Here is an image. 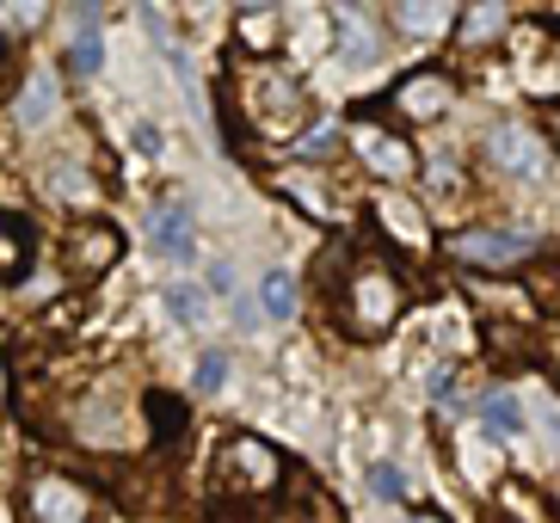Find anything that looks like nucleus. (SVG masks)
<instances>
[{
  "label": "nucleus",
  "instance_id": "obj_1",
  "mask_svg": "<svg viewBox=\"0 0 560 523\" xmlns=\"http://www.w3.org/2000/svg\"><path fill=\"white\" fill-rule=\"evenodd\" d=\"M487 161H493L499 173H511V179H542L548 142L529 130V124L505 117V124H493V130H487Z\"/></svg>",
  "mask_w": 560,
  "mask_h": 523
},
{
  "label": "nucleus",
  "instance_id": "obj_2",
  "mask_svg": "<svg viewBox=\"0 0 560 523\" xmlns=\"http://www.w3.org/2000/svg\"><path fill=\"white\" fill-rule=\"evenodd\" d=\"M149 234L166 259H191V253H198V234H191V210H185V204H161V210L149 216Z\"/></svg>",
  "mask_w": 560,
  "mask_h": 523
},
{
  "label": "nucleus",
  "instance_id": "obj_3",
  "mask_svg": "<svg viewBox=\"0 0 560 523\" xmlns=\"http://www.w3.org/2000/svg\"><path fill=\"white\" fill-rule=\"evenodd\" d=\"M517 253H529V234L480 229V234H462L456 241V259H475V265H511Z\"/></svg>",
  "mask_w": 560,
  "mask_h": 523
},
{
  "label": "nucleus",
  "instance_id": "obj_4",
  "mask_svg": "<svg viewBox=\"0 0 560 523\" xmlns=\"http://www.w3.org/2000/svg\"><path fill=\"white\" fill-rule=\"evenodd\" d=\"M37 523H86V492L68 487V480H37V499H32Z\"/></svg>",
  "mask_w": 560,
  "mask_h": 523
},
{
  "label": "nucleus",
  "instance_id": "obj_5",
  "mask_svg": "<svg viewBox=\"0 0 560 523\" xmlns=\"http://www.w3.org/2000/svg\"><path fill=\"white\" fill-rule=\"evenodd\" d=\"M395 309H400L395 278H382V271H370V278L358 283V321H363V327H388V321H395Z\"/></svg>",
  "mask_w": 560,
  "mask_h": 523
},
{
  "label": "nucleus",
  "instance_id": "obj_6",
  "mask_svg": "<svg viewBox=\"0 0 560 523\" xmlns=\"http://www.w3.org/2000/svg\"><path fill=\"white\" fill-rule=\"evenodd\" d=\"M358 154L376 166V173H388V179H400V173L412 166L407 142H395V136H382V130H358Z\"/></svg>",
  "mask_w": 560,
  "mask_h": 523
},
{
  "label": "nucleus",
  "instance_id": "obj_7",
  "mask_svg": "<svg viewBox=\"0 0 560 523\" xmlns=\"http://www.w3.org/2000/svg\"><path fill=\"white\" fill-rule=\"evenodd\" d=\"M444 105H450V81H438V74H412L400 86V112L407 117H438Z\"/></svg>",
  "mask_w": 560,
  "mask_h": 523
},
{
  "label": "nucleus",
  "instance_id": "obj_8",
  "mask_svg": "<svg viewBox=\"0 0 560 523\" xmlns=\"http://www.w3.org/2000/svg\"><path fill=\"white\" fill-rule=\"evenodd\" d=\"M480 426L493 431V438H517V431H524V407H517L505 388L480 394Z\"/></svg>",
  "mask_w": 560,
  "mask_h": 523
},
{
  "label": "nucleus",
  "instance_id": "obj_9",
  "mask_svg": "<svg viewBox=\"0 0 560 523\" xmlns=\"http://www.w3.org/2000/svg\"><path fill=\"white\" fill-rule=\"evenodd\" d=\"M50 117H56V81L50 74H32V81H25V98H19V124L37 130V124H50Z\"/></svg>",
  "mask_w": 560,
  "mask_h": 523
},
{
  "label": "nucleus",
  "instance_id": "obj_10",
  "mask_svg": "<svg viewBox=\"0 0 560 523\" xmlns=\"http://www.w3.org/2000/svg\"><path fill=\"white\" fill-rule=\"evenodd\" d=\"M166 314H173L179 327H203V321H210V295H203L198 283H173V290H166Z\"/></svg>",
  "mask_w": 560,
  "mask_h": 523
},
{
  "label": "nucleus",
  "instance_id": "obj_11",
  "mask_svg": "<svg viewBox=\"0 0 560 523\" xmlns=\"http://www.w3.org/2000/svg\"><path fill=\"white\" fill-rule=\"evenodd\" d=\"M462 468H468V480H475V487H487V480L499 475V450H493V438H468V443H462Z\"/></svg>",
  "mask_w": 560,
  "mask_h": 523
},
{
  "label": "nucleus",
  "instance_id": "obj_12",
  "mask_svg": "<svg viewBox=\"0 0 560 523\" xmlns=\"http://www.w3.org/2000/svg\"><path fill=\"white\" fill-rule=\"evenodd\" d=\"M259 295H265V314H271V321H290V314H296V278H290V271H271V278L259 283Z\"/></svg>",
  "mask_w": 560,
  "mask_h": 523
},
{
  "label": "nucleus",
  "instance_id": "obj_13",
  "mask_svg": "<svg viewBox=\"0 0 560 523\" xmlns=\"http://www.w3.org/2000/svg\"><path fill=\"white\" fill-rule=\"evenodd\" d=\"M339 37H346V56H351V62H370V56H376V37H370V25H363L351 7L339 13Z\"/></svg>",
  "mask_w": 560,
  "mask_h": 523
},
{
  "label": "nucleus",
  "instance_id": "obj_14",
  "mask_svg": "<svg viewBox=\"0 0 560 523\" xmlns=\"http://www.w3.org/2000/svg\"><path fill=\"white\" fill-rule=\"evenodd\" d=\"M400 25H407V32H444L450 25V7H400Z\"/></svg>",
  "mask_w": 560,
  "mask_h": 523
},
{
  "label": "nucleus",
  "instance_id": "obj_15",
  "mask_svg": "<svg viewBox=\"0 0 560 523\" xmlns=\"http://www.w3.org/2000/svg\"><path fill=\"white\" fill-rule=\"evenodd\" d=\"M222 376H229V358H222V351H203L191 388H198V394H215V388H222Z\"/></svg>",
  "mask_w": 560,
  "mask_h": 523
},
{
  "label": "nucleus",
  "instance_id": "obj_16",
  "mask_svg": "<svg viewBox=\"0 0 560 523\" xmlns=\"http://www.w3.org/2000/svg\"><path fill=\"white\" fill-rule=\"evenodd\" d=\"M370 487H376V499H400V492H407V475H400L395 462H376V468H370Z\"/></svg>",
  "mask_w": 560,
  "mask_h": 523
},
{
  "label": "nucleus",
  "instance_id": "obj_17",
  "mask_svg": "<svg viewBox=\"0 0 560 523\" xmlns=\"http://www.w3.org/2000/svg\"><path fill=\"white\" fill-rule=\"evenodd\" d=\"M100 62H105L100 32H81V37H74V68H81V74H100Z\"/></svg>",
  "mask_w": 560,
  "mask_h": 523
},
{
  "label": "nucleus",
  "instance_id": "obj_18",
  "mask_svg": "<svg viewBox=\"0 0 560 523\" xmlns=\"http://www.w3.org/2000/svg\"><path fill=\"white\" fill-rule=\"evenodd\" d=\"M382 216H388V222L407 234V241H425V229H419V216H412L407 204H395V197H388V204H382Z\"/></svg>",
  "mask_w": 560,
  "mask_h": 523
},
{
  "label": "nucleus",
  "instance_id": "obj_19",
  "mask_svg": "<svg viewBox=\"0 0 560 523\" xmlns=\"http://www.w3.org/2000/svg\"><path fill=\"white\" fill-rule=\"evenodd\" d=\"M536 419H542V431H548V450L560 456V407L548 400V394H536Z\"/></svg>",
  "mask_w": 560,
  "mask_h": 523
},
{
  "label": "nucleus",
  "instance_id": "obj_20",
  "mask_svg": "<svg viewBox=\"0 0 560 523\" xmlns=\"http://www.w3.org/2000/svg\"><path fill=\"white\" fill-rule=\"evenodd\" d=\"M499 25H505L499 7H475V13H468V37H487V32H499Z\"/></svg>",
  "mask_w": 560,
  "mask_h": 523
},
{
  "label": "nucleus",
  "instance_id": "obj_21",
  "mask_svg": "<svg viewBox=\"0 0 560 523\" xmlns=\"http://www.w3.org/2000/svg\"><path fill=\"white\" fill-rule=\"evenodd\" d=\"M130 142L142 148L149 161H154V154H161V124H154V117H142V124H136V130H130Z\"/></svg>",
  "mask_w": 560,
  "mask_h": 523
},
{
  "label": "nucleus",
  "instance_id": "obj_22",
  "mask_svg": "<svg viewBox=\"0 0 560 523\" xmlns=\"http://www.w3.org/2000/svg\"><path fill=\"white\" fill-rule=\"evenodd\" d=\"M456 376H450V370H438V376H431V400H438V407H450V400H456Z\"/></svg>",
  "mask_w": 560,
  "mask_h": 523
},
{
  "label": "nucleus",
  "instance_id": "obj_23",
  "mask_svg": "<svg viewBox=\"0 0 560 523\" xmlns=\"http://www.w3.org/2000/svg\"><path fill=\"white\" fill-rule=\"evenodd\" d=\"M327 148H332V130H320V136H308V142H302L296 154H327Z\"/></svg>",
  "mask_w": 560,
  "mask_h": 523
},
{
  "label": "nucleus",
  "instance_id": "obj_24",
  "mask_svg": "<svg viewBox=\"0 0 560 523\" xmlns=\"http://www.w3.org/2000/svg\"><path fill=\"white\" fill-rule=\"evenodd\" d=\"M412 523H431V518H412Z\"/></svg>",
  "mask_w": 560,
  "mask_h": 523
}]
</instances>
